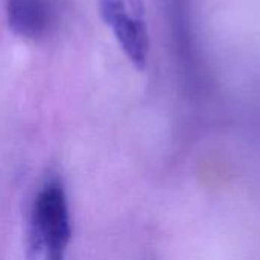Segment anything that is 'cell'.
Returning <instances> with one entry per match:
<instances>
[{
    "mask_svg": "<svg viewBox=\"0 0 260 260\" xmlns=\"http://www.w3.org/2000/svg\"><path fill=\"white\" fill-rule=\"evenodd\" d=\"M72 239V216L62 180L52 174L38 186L26 224V259L66 260Z\"/></svg>",
    "mask_w": 260,
    "mask_h": 260,
    "instance_id": "obj_1",
    "label": "cell"
},
{
    "mask_svg": "<svg viewBox=\"0 0 260 260\" xmlns=\"http://www.w3.org/2000/svg\"><path fill=\"white\" fill-rule=\"evenodd\" d=\"M99 9L128 59L143 70L149 55V34L143 0H101Z\"/></svg>",
    "mask_w": 260,
    "mask_h": 260,
    "instance_id": "obj_2",
    "label": "cell"
},
{
    "mask_svg": "<svg viewBox=\"0 0 260 260\" xmlns=\"http://www.w3.org/2000/svg\"><path fill=\"white\" fill-rule=\"evenodd\" d=\"M11 29L29 40H41L50 34L56 20L53 0H6Z\"/></svg>",
    "mask_w": 260,
    "mask_h": 260,
    "instance_id": "obj_3",
    "label": "cell"
}]
</instances>
